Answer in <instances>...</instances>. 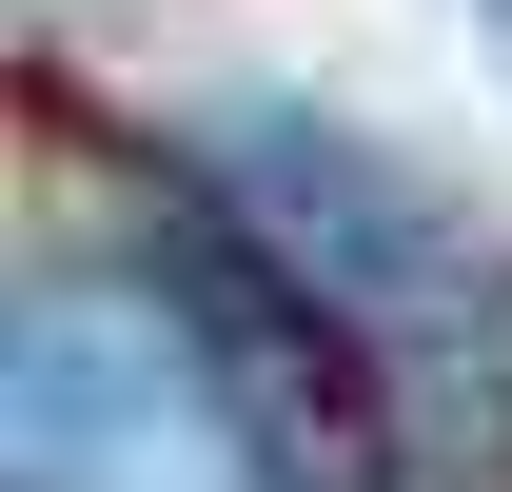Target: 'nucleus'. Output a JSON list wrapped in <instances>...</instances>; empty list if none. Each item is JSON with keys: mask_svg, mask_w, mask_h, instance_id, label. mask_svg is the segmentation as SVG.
<instances>
[{"mask_svg": "<svg viewBox=\"0 0 512 492\" xmlns=\"http://www.w3.org/2000/svg\"><path fill=\"white\" fill-rule=\"evenodd\" d=\"M0 492H296V453L197 355L178 296L40 276L0 315Z\"/></svg>", "mask_w": 512, "mask_h": 492, "instance_id": "1", "label": "nucleus"}]
</instances>
